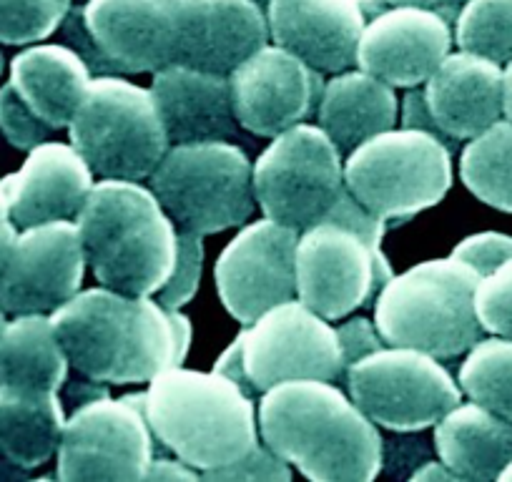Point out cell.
<instances>
[{
	"mask_svg": "<svg viewBox=\"0 0 512 482\" xmlns=\"http://www.w3.org/2000/svg\"><path fill=\"white\" fill-rule=\"evenodd\" d=\"M51 322L71 367L103 385H149L159 372L184 365L194 337L181 309L101 284L73 294Z\"/></svg>",
	"mask_w": 512,
	"mask_h": 482,
	"instance_id": "obj_1",
	"label": "cell"
},
{
	"mask_svg": "<svg viewBox=\"0 0 512 482\" xmlns=\"http://www.w3.org/2000/svg\"><path fill=\"white\" fill-rule=\"evenodd\" d=\"M259 437L314 482H369L384 440L349 392L327 380H289L262 392Z\"/></svg>",
	"mask_w": 512,
	"mask_h": 482,
	"instance_id": "obj_2",
	"label": "cell"
},
{
	"mask_svg": "<svg viewBox=\"0 0 512 482\" xmlns=\"http://www.w3.org/2000/svg\"><path fill=\"white\" fill-rule=\"evenodd\" d=\"M96 282L131 297H154L174 272L179 229L141 181L98 179L76 216Z\"/></svg>",
	"mask_w": 512,
	"mask_h": 482,
	"instance_id": "obj_3",
	"label": "cell"
},
{
	"mask_svg": "<svg viewBox=\"0 0 512 482\" xmlns=\"http://www.w3.org/2000/svg\"><path fill=\"white\" fill-rule=\"evenodd\" d=\"M144 412L154 440L201 475L262 440L254 395L214 370L176 365L159 372L144 392Z\"/></svg>",
	"mask_w": 512,
	"mask_h": 482,
	"instance_id": "obj_4",
	"label": "cell"
},
{
	"mask_svg": "<svg viewBox=\"0 0 512 482\" xmlns=\"http://www.w3.org/2000/svg\"><path fill=\"white\" fill-rule=\"evenodd\" d=\"M387 221L344 191L332 211L297 241V297L329 322L374 302L390 282L392 264L382 252Z\"/></svg>",
	"mask_w": 512,
	"mask_h": 482,
	"instance_id": "obj_5",
	"label": "cell"
},
{
	"mask_svg": "<svg viewBox=\"0 0 512 482\" xmlns=\"http://www.w3.org/2000/svg\"><path fill=\"white\" fill-rule=\"evenodd\" d=\"M477 282L480 274L455 257L392 274L374 297V324L387 344L460 357L485 332L475 314Z\"/></svg>",
	"mask_w": 512,
	"mask_h": 482,
	"instance_id": "obj_6",
	"label": "cell"
},
{
	"mask_svg": "<svg viewBox=\"0 0 512 482\" xmlns=\"http://www.w3.org/2000/svg\"><path fill=\"white\" fill-rule=\"evenodd\" d=\"M347 191L384 221L437 206L452 186L450 144L430 131L392 126L344 156Z\"/></svg>",
	"mask_w": 512,
	"mask_h": 482,
	"instance_id": "obj_7",
	"label": "cell"
},
{
	"mask_svg": "<svg viewBox=\"0 0 512 482\" xmlns=\"http://www.w3.org/2000/svg\"><path fill=\"white\" fill-rule=\"evenodd\" d=\"M149 186L176 229L189 234L239 229L256 209L254 164L234 141L169 146Z\"/></svg>",
	"mask_w": 512,
	"mask_h": 482,
	"instance_id": "obj_8",
	"label": "cell"
},
{
	"mask_svg": "<svg viewBox=\"0 0 512 482\" xmlns=\"http://www.w3.org/2000/svg\"><path fill=\"white\" fill-rule=\"evenodd\" d=\"M68 139L98 179L126 181L149 179L171 146L151 88L121 73L93 78Z\"/></svg>",
	"mask_w": 512,
	"mask_h": 482,
	"instance_id": "obj_9",
	"label": "cell"
},
{
	"mask_svg": "<svg viewBox=\"0 0 512 482\" xmlns=\"http://www.w3.org/2000/svg\"><path fill=\"white\" fill-rule=\"evenodd\" d=\"M344 191V154L317 124L274 136L254 164L256 206L297 231L322 221Z\"/></svg>",
	"mask_w": 512,
	"mask_h": 482,
	"instance_id": "obj_10",
	"label": "cell"
},
{
	"mask_svg": "<svg viewBox=\"0 0 512 482\" xmlns=\"http://www.w3.org/2000/svg\"><path fill=\"white\" fill-rule=\"evenodd\" d=\"M347 392L377 427L417 432L435 427L462 402L455 377L432 354L384 344L344 372Z\"/></svg>",
	"mask_w": 512,
	"mask_h": 482,
	"instance_id": "obj_11",
	"label": "cell"
},
{
	"mask_svg": "<svg viewBox=\"0 0 512 482\" xmlns=\"http://www.w3.org/2000/svg\"><path fill=\"white\" fill-rule=\"evenodd\" d=\"M154 432L146 422L144 392L96 397L66 417L56 462L58 477L78 480H144L154 460Z\"/></svg>",
	"mask_w": 512,
	"mask_h": 482,
	"instance_id": "obj_12",
	"label": "cell"
},
{
	"mask_svg": "<svg viewBox=\"0 0 512 482\" xmlns=\"http://www.w3.org/2000/svg\"><path fill=\"white\" fill-rule=\"evenodd\" d=\"M244 365L254 390L289 380H327L344 377L337 329L299 297L277 304L241 329Z\"/></svg>",
	"mask_w": 512,
	"mask_h": 482,
	"instance_id": "obj_13",
	"label": "cell"
},
{
	"mask_svg": "<svg viewBox=\"0 0 512 482\" xmlns=\"http://www.w3.org/2000/svg\"><path fill=\"white\" fill-rule=\"evenodd\" d=\"M299 231L279 221H246L216 259V292L226 312L246 324L297 297Z\"/></svg>",
	"mask_w": 512,
	"mask_h": 482,
	"instance_id": "obj_14",
	"label": "cell"
},
{
	"mask_svg": "<svg viewBox=\"0 0 512 482\" xmlns=\"http://www.w3.org/2000/svg\"><path fill=\"white\" fill-rule=\"evenodd\" d=\"M229 81L239 126L267 139L307 124L324 91L322 73L277 43L246 58Z\"/></svg>",
	"mask_w": 512,
	"mask_h": 482,
	"instance_id": "obj_15",
	"label": "cell"
},
{
	"mask_svg": "<svg viewBox=\"0 0 512 482\" xmlns=\"http://www.w3.org/2000/svg\"><path fill=\"white\" fill-rule=\"evenodd\" d=\"M76 221H46L18 231L6 274L0 279V307L6 314H51L81 292L86 272Z\"/></svg>",
	"mask_w": 512,
	"mask_h": 482,
	"instance_id": "obj_16",
	"label": "cell"
},
{
	"mask_svg": "<svg viewBox=\"0 0 512 482\" xmlns=\"http://www.w3.org/2000/svg\"><path fill=\"white\" fill-rule=\"evenodd\" d=\"M452 43L450 21L437 11L387 6L364 23L357 68L392 88H420L450 56Z\"/></svg>",
	"mask_w": 512,
	"mask_h": 482,
	"instance_id": "obj_17",
	"label": "cell"
},
{
	"mask_svg": "<svg viewBox=\"0 0 512 482\" xmlns=\"http://www.w3.org/2000/svg\"><path fill=\"white\" fill-rule=\"evenodd\" d=\"M181 11L184 0H86L81 16L121 76H154L176 61Z\"/></svg>",
	"mask_w": 512,
	"mask_h": 482,
	"instance_id": "obj_18",
	"label": "cell"
},
{
	"mask_svg": "<svg viewBox=\"0 0 512 482\" xmlns=\"http://www.w3.org/2000/svg\"><path fill=\"white\" fill-rule=\"evenodd\" d=\"M384 0H269V36L319 73L357 66L364 23Z\"/></svg>",
	"mask_w": 512,
	"mask_h": 482,
	"instance_id": "obj_19",
	"label": "cell"
},
{
	"mask_svg": "<svg viewBox=\"0 0 512 482\" xmlns=\"http://www.w3.org/2000/svg\"><path fill=\"white\" fill-rule=\"evenodd\" d=\"M269 38L259 0H184L174 63L231 76Z\"/></svg>",
	"mask_w": 512,
	"mask_h": 482,
	"instance_id": "obj_20",
	"label": "cell"
},
{
	"mask_svg": "<svg viewBox=\"0 0 512 482\" xmlns=\"http://www.w3.org/2000/svg\"><path fill=\"white\" fill-rule=\"evenodd\" d=\"M96 184V174L73 144L43 141L28 151L16 174L0 181L11 221L21 229L46 221H76Z\"/></svg>",
	"mask_w": 512,
	"mask_h": 482,
	"instance_id": "obj_21",
	"label": "cell"
},
{
	"mask_svg": "<svg viewBox=\"0 0 512 482\" xmlns=\"http://www.w3.org/2000/svg\"><path fill=\"white\" fill-rule=\"evenodd\" d=\"M435 129L447 144L470 141L502 116V66L457 51L422 86Z\"/></svg>",
	"mask_w": 512,
	"mask_h": 482,
	"instance_id": "obj_22",
	"label": "cell"
},
{
	"mask_svg": "<svg viewBox=\"0 0 512 482\" xmlns=\"http://www.w3.org/2000/svg\"><path fill=\"white\" fill-rule=\"evenodd\" d=\"M151 93L171 146L234 141L239 134L229 76L169 63L154 73Z\"/></svg>",
	"mask_w": 512,
	"mask_h": 482,
	"instance_id": "obj_23",
	"label": "cell"
},
{
	"mask_svg": "<svg viewBox=\"0 0 512 482\" xmlns=\"http://www.w3.org/2000/svg\"><path fill=\"white\" fill-rule=\"evenodd\" d=\"M93 81L91 68L66 43H33L11 63V86L51 131L68 129Z\"/></svg>",
	"mask_w": 512,
	"mask_h": 482,
	"instance_id": "obj_24",
	"label": "cell"
},
{
	"mask_svg": "<svg viewBox=\"0 0 512 482\" xmlns=\"http://www.w3.org/2000/svg\"><path fill=\"white\" fill-rule=\"evenodd\" d=\"M400 103L390 83L362 68L334 73L324 83L317 108V126L349 154L354 146L397 126Z\"/></svg>",
	"mask_w": 512,
	"mask_h": 482,
	"instance_id": "obj_25",
	"label": "cell"
},
{
	"mask_svg": "<svg viewBox=\"0 0 512 482\" xmlns=\"http://www.w3.org/2000/svg\"><path fill=\"white\" fill-rule=\"evenodd\" d=\"M437 457L457 480H497L512 460V422L477 402H460L435 425Z\"/></svg>",
	"mask_w": 512,
	"mask_h": 482,
	"instance_id": "obj_26",
	"label": "cell"
},
{
	"mask_svg": "<svg viewBox=\"0 0 512 482\" xmlns=\"http://www.w3.org/2000/svg\"><path fill=\"white\" fill-rule=\"evenodd\" d=\"M68 354L51 314H13L0 332V387L58 392L68 382Z\"/></svg>",
	"mask_w": 512,
	"mask_h": 482,
	"instance_id": "obj_27",
	"label": "cell"
},
{
	"mask_svg": "<svg viewBox=\"0 0 512 482\" xmlns=\"http://www.w3.org/2000/svg\"><path fill=\"white\" fill-rule=\"evenodd\" d=\"M66 412L58 392L0 387V455L11 465L33 470L56 457Z\"/></svg>",
	"mask_w": 512,
	"mask_h": 482,
	"instance_id": "obj_28",
	"label": "cell"
},
{
	"mask_svg": "<svg viewBox=\"0 0 512 482\" xmlns=\"http://www.w3.org/2000/svg\"><path fill=\"white\" fill-rule=\"evenodd\" d=\"M460 176L482 204L512 214V121L500 118L467 141Z\"/></svg>",
	"mask_w": 512,
	"mask_h": 482,
	"instance_id": "obj_29",
	"label": "cell"
},
{
	"mask_svg": "<svg viewBox=\"0 0 512 482\" xmlns=\"http://www.w3.org/2000/svg\"><path fill=\"white\" fill-rule=\"evenodd\" d=\"M460 390L477 405L512 422V339H477L460 367Z\"/></svg>",
	"mask_w": 512,
	"mask_h": 482,
	"instance_id": "obj_30",
	"label": "cell"
},
{
	"mask_svg": "<svg viewBox=\"0 0 512 482\" xmlns=\"http://www.w3.org/2000/svg\"><path fill=\"white\" fill-rule=\"evenodd\" d=\"M457 48L490 61H512V0H467L455 21Z\"/></svg>",
	"mask_w": 512,
	"mask_h": 482,
	"instance_id": "obj_31",
	"label": "cell"
},
{
	"mask_svg": "<svg viewBox=\"0 0 512 482\" xmlns=\"http://www.w3.org/2000/svg\"><path fill=\"white\" fill-rule=\"evenodd\" d=\"M73 0H0V43L33 46L51 38L71 13Z\"/></svg>",
	"mask_w": 512,
	"mask_h": 482,
	"instance_id": "obj_32",
	"label": "cell"
},
{
	"mask_svg": "<svg viewBox=\"0 0 512 482\" xmlns=\"http://www.w3.org/2000/svg\"><path fill=\"white\" fill-rule=\"evenodd\" d=\"M475 314L485 332L512 339V259L480 277L475 287Z\"/></svg>",
	"mask_w": 512,
	"mask_h": 482,
	"instance_id": "obj_33",
	"label": "cell"
},
{
	"mask_svg": "<svg viewBox=\"0 0 512 482\" xmlns=\"http://www.w3.org/2000/svg\"><path fill=\"white\" fill-rule=\"evenodd\" d=\"M201 239L204 236L179 231V257H176L174 272H171L169 282L154 294L164 307L181 309L199 292L201 269H204V241Z\"/></svg>",
	"mask_w": 512,
	"mask_h": 482,
	"instance_id": "obj_34",
	"label": "cell"
},
{
	"mask_svg": "<svg viewBox=\"0 0 512 482\" xmlns=\"http://www.w3.org/2000/svg\"><path fill=\"white\" fill-rule=\"evenodd\" d=\"M0 131L11 141V146L23 151H31L33 146L43 144L53 134L41 118L23 103V98L18 96L11 83L0 86Z\"/></svg>",
	"mask_w": 512,
	"mask_h": 482,
	"instance_id": "obj_35",
	"label": "cell"
},
{
	"mask_svg": "<svg viewBox=\"0 0 512 482\" xmlns=\"http://www.w3.org/2000/svg\"><path fill=\"white\" fill-rule=\"evenodd\" d=\"M292 465H289L284 457H279L267 442H256L246 455H241L239 460L229 462L224 467H216V470L204 472L201 477L206 480H269V482H287L292 480Z\"/></svg>",
	"mask_w": 512,
	"mask_h": 482,
	"instance_id": "obj_36",
	"label": "cell"
},
{
	"mask_svg": "<svg viewBox=\"0 0 512 482\" xmlns=\"http://www.w3.org/2000/svg\"><path fill=\"white\" fill-rule=\"evenodd\" d=\"M452 257L475 269L480 277H485L502 262L512 259V236L500 234V231H480V234L465 236L452 249Z\"/></svg>",
	"mask_w": 512,
	"mask_h": 482,
	"instance_id": "obj_37",
	"label": "cell"
},
{
	"mask_svg": "<svg viewBox=\"0 0 512 482\" xmlns=\"http://www.w3.org/2000/svg\"><path fill=\"white\" fill-rule=\"evenodd\" d=\"M334 329H337L339 349H342L344 372H347V367H352L354 362H359L362 357L377 352V349H382L384 344H387L382 334H379L374 319L344 317V322L337 324Z\"/></svg>",
	"mask_w": 512,
	"mask_h": 482,
	"instance_id": "obj_38",
	"label": "cell"
},
{
	"mask_svg": "<svg viewBox=\"0 0 512 482\" xmlns=\"http://www.w3.org/2000/svg\"><path fill=\"white\" fill-rule=\"evenodd\" d=\"M214 372H219V375L229 377L231 382H236V385L241 387V390H246L249 395H259V392L254 390V385H251L249 375H246V365H244V342H241V332L236 334L234 342L229 344V347L224 349V352L219 354V359L214 362Z\"/></svg>",
	"mask_w": 512,
	"mask_h": 482,
	"instance_id": "obj_39",
	"label": "cell"
},
{
	"mask_svg": "<svg viewBox=\"0 0 512 482\" xmlns=\"http://www.w3.org/2000/svg\"><path fill=\"white\" fill-rule=\"evenodd\" d=\"M201 472L181 457H154L146 467L144 480H199Z\"/></svg>",
	"mask_w": 512,
	"mask_h": 482,
	"instance_id": "obj_40",
	"label": "cell"
},
{
	"mask_svg": "<svg viewBox=\"0 0 512 482\" xmlns=\"http://www.w3.org/2000/svg\"><path fill=\"white\" fill-rule=\"evenodd\" d=\"M387 6H420L430 8V11H437L440 16H445L447 21H455L460 8L465 6L467 0H384Z\"/></svg>",
	"mask_w": 512,
	"mask_h": 482,
	"instance_id": "obj_41",
	"label": "cell"
},
{
	"mask_svg": "<svg viewBox=\"0 0 512 482\" xmlns=\"http://www.w3.org/2000/svg\"><path fill=\"white\" fill-rule=\"evenodd\" d=\"M410 480H415V482H442V480H457V475L442 460H425L420 467H417V470H412Z\"/></svg>",
	"mask_w": 512,
	"mask_h": 482,
	"instance_id": "obj_42",
	"label": "cell"
},
{
	"mask_svg": "<svg viewBox=\"0 0 512 482\" xmlns=\"http://www.w3.org/2000/svg\"><path fill=\"white\" fill-rule=\"evenodd\" d=\"M16 239H18L16 224H13L11 219H0V279H3L8 262H11Z\"/></svg>",
	"mask_w": 512,
	"mask_h": 482,
	"instance_id": "obj_43",
	"label": "cell"
},
{
	"mask_svg": "<svg viewBox=\"0 0 512 482\" xmlns=\"http://www.w3.org/2000/svg\"><path fill=\"white\" fill-rule=\"evenodd\" d=\"M502 116L512 121V61L502 68Z\"/></svg>",
	"mask_w": 512,
	"mask_h": 482,
	"instance_id": "obj_44",
	"label": "cell"
},
{
	"mask_svg": "<svg viewBox=\"0 0 512 482\" xmlns=\"http://www.w3.org/2000/svg\"><path fill=\"white\" fill-rule=\"evenodd\" d=\"M0 219H11V209H8V196L0 186Z\"/></svg>",
	"mask_w": 512,
	"mask_h": 482,
	"instance_id": "obj_45",
	"label": "cell"
},
{
	"mask_svg": "<svg viewBox=\"0 0 512 482\" xmlns=\"http://www.w3.org/2000/svg\"><path fill=\"white\" fill-rule=\"evenodd\" d=\"M497 480H502V482H512V460L507 462L505 467H502V472H500V475H497Z\"/></svg>",
	"mask_w": 512,
	"mask_h": 482,
	"instance_id": "obj_46",
	"label": "cell"
},
{
	"mask_svg": "<svg viewBox=\"0 0 512 482\" xmlns=\"http://www.w3.org/2000/svg\"><path fill=\"white\" fill-rule=\"evenodd\" d=\"M3 327H6V312L0 307V332H3Z\"/></svg>",
	"mask_w": 512,
	"mask_h": 482,
	"instance_id": "obj_47",
	"label": "cell"
},
{
	"mask_svg": "<svg viewBox=\"0 0 512 482\" xmlns=\"http://www.w3.org/2000/svg\"><path fill=\"white\" fill-rule=\"evenodd\" d=\"M0 73H3V56H0Z\"/></svg>",
	"mask_w": 512,
	"mask_h": 482,
	"instance_id": "obj_48",
	"label": "cell"
},
{
	"mask_svg": "<svg viewBox=\"0 0 512 482\" xmlns=\"http://www.w3.org/2000/svg\"><path fill=\"white\" fill-rule=\"evenodd\" d=\"M81 3H86V0H81Z\"/></svg>",
	"mask_w": 512,
	"mask_h": 482,
	"instance_id": "obj_49",
	"label": "cell"
},
{
	"mask_svg": "<svg viewBox=\"0 0 512 482\" xmlns=\"http://www.w3.org/2000/svg\"><path fill=\"white\" fill-rule=\"evenodd\" d=\"M259 3H262V0H259ZM267 3H269V0H267Z\"/></svg>",
	"mask_w": 512,
	"mask_h": 482,
	"instance_id": "obj_50",
	"label": "cell"
}]
</instances>
